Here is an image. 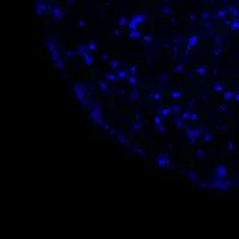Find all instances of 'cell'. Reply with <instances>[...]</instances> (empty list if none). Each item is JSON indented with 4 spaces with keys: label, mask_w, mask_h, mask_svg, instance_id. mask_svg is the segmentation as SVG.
Returning <instances> with one entry per match:
<instances>
[{
    "label": "cell",
    "mask_w": 239,
    "mask_h": 239,
    "mask_svg": "<svg viewBox=\"0 0 239 239\" xmlns=\"http://www.w3.org/2000/svg\"><path fill=\"white\" fill-rule=\"evenodd\" d=\"M82 56L85 58V62H86L87 65H91V64H92V58H91V56L89 55V54L83 52V54H82Z\"/></svg>",
    "instance_id": "7"
},
{
    "label": "cell",
    "mask_w": 239,
    "mask_h": 239,
    "mask_svg": "<svg viewBox=\"0 0 239 239\" xmlns=\"http://www.w3.org/2000/svg\"><path fill=\"white\" fill-rule=\"evenodd\" d=\"M228 148L231 149V151L233 149V142H229V143H228Z\"/></svg>",
    "instance_id": "23"
},
{
    "label": "cell",
    "mask_w": 239,
    "mask_h": 239,
    "mask_svg": "<svg viewBox=\"0 0 239 239\" xmlns=\"http://www.w3.org/2000/svg\"><path fill=\"white\" fill-rule=\"evenodd\" d=\"M143 21H145V15H142V14H141V15H136V16L132 17L131 20L128 21V24H127V25H128L130 30L132 31V30H137L138 25L142 24Z\"/></svg>",
    "instance_id": "1"
},
{
    "label": "cell",
    "mask_w": 239,
    "mask_h": 239,
    "mask_svg": "<svg viewBox=\"0 0 239 239\" xmlns=\"http://www.w3.org/2000/svg\"><path fill=\"white\" fill-rule=\"evenodd\" d=\"M233 96H234V95H233V92H231V91H225V92H224V100H225V101H231V100L233 99Z\"/></svg>",
    "instance_id": "8"
},
{
    "label": "cell",
    "mask_w": 239,
    "mask_h": 239,
    "mask_svg": "<svg viewBox=\"0 0 239 239\" xmlns=\"http://www.w3.org/2000/svg\"><path fill=\"white\" fill-rule=\"evenodd\" d=\"M215 176H217V178H222V179H224L227 177V169H225V167L223 165L217 166V168H215Z\"/></svg>",
    "instance_id": "2"
},
{
    "label": "cell",
    "mask_w": 239,
    "mask_h": 239,
    "mask_svg": "<svg viewBox=\"0 0 239 239\" xmlns=\"http://www.w3.org/2000/svg\"><path fill=\"white\" fill-rule=\"evenodd\" d=\"M198 42V39H197V36H190L189 37V40H188V49H192L196 44Z\"/></svg>",
    "instance_id": "5"
},
{
    "label": "cell",
    "mask_w": 239,
    "mask_h": 239,
    "mask_svg": "<svg viewBox=\"0 0 239 239\" xmlns=\"http://www.w3.org/2000/svg\"><path fill=\"white\" fill-rule=\"evenodd\" d=\"M207 1H211V0H207Z\"/></svg>",
    "instance_id": "28"
},
{
    "label": "cell",
    "mask_w": 239,
    "mask_h": 239,
    "mask_svg": "<svg viewBox=\"0 0 239 239\" xmlns=\"http://www.w3.org/2000/svg\"><path fill=\"white\" fill-rule=\"evenodd\" d=\"M117 76H118L120 79H123V77H125V72H123V71H121V72H117Z\"/></svg>",
    "instance_id": "19"
},
{
    "label": "cell",
    "mask_w": 239,
    "mask_h": 239,
    "mask_svg": "<svg viewBox=\"0 0 239 239\" xmlns=\"http://www.w3.org/2000/svg\"><path fill=\"white\" fill-rule=\"evenodd\" d=\"M107 79H108V80L111 79V81H116V80H115V76H113V75H107Z\"/></svg>",
    "instance_id": "20"
},
{
    "label": "cell",
    "mask_w": 239,
    "mask_h": 239,
    "mask_svg": "<svg viewBox=\"0 0 239 239\" xmlns=\"http://www.w3.org/2000/svg\"><path fill=\"white\" fill-rule=\"evenodd\" d=\"M128 83H131V85H133V86L136 85V80H135V77H133V76H131V77L128 79Z\"/></svg>",
    "instance_id": "15"
},
{
    "label": "cell",
    "mask_w": 239,
    "mask_h": 239,
    "mask_svg": "<svg viewBox=\"0 0 239 239\" xmlns=\"http://www.w3.org/2000/svg\"><path fill=\"white\" fill-rule=\"evenodd\" d=\"M211 140H212V136L211 135H206L204 136V142H209Z\"/></svg>",
    "instance_id": "17"
},
{
    "label": "cell",
    "mask_w": 239,
    "mask_h": 239,
    "mask_svg": "<svg viewBox=\"0 0 239 239\" xmlns=\"http://www.w3.org/2000/svg\"><path fill=\"white\" fill-rule=\"evenodd\" d=\"M96 49V44L95 42H91V44H89L87 46H86V50L90 52V51H93V50Z\"/></svg>",
    "instance_id": "10"
},
{
    "label": "cell",
    "mask_w": 239,
    "mask_h": 239,
    "mask_svg": "<svg viewBox=\"0 0 239 239\" xmlns=\"http://www.w3.org/2000/svg\"><path fill=\"white\" fill-rule=\"evenodd\" d=\"M197 72H198V74H200V75H204V74H206V70H204V67H198Z\"/></svg>",
    "instance_id": "14"
},
{
    "label": "cell",
    "mask_w": 239,
    "mask_h": 239,
    "mask_svg": "<svg viewBox=\"0 0 239 239\" xmlns=\"http://www.w3.org/2000/svg\"><path fill=\"white\" fill-rule=\"evenodd\" d=\"M51 14L54 15V17H55L56 20H60V19H61V15H62V11H61V9L58 8V6H52Z\"/></svg>",
    "instance_id": "4"
},
{
    "label": "cell",
    "mask_w": 239,
    "mask_h": 239,
    "mask_svg": "<svg viewBox=\"0 0 239 239\" xmlns=\"http://www.w3.org/2000/svg\"><path fill=\"white\" fill-rule=\"evenodd\" d=\"M155 120H156V123H157V125H161V122H162V121H161V118H159V117H156V118H155Z\"/></svg>",
    "instance_id": "21"
},
{
    "label": "cell",
    "mask_w": 239,
    "mask_h": 239,
    "mask_svg": "<svg viewBox=\"0 0 239 239\" xmlns=\"http://www.w3.org/2000/svg\"><path fill=\"white\" fill-rule=\"evenodd\" d=\"M231 27H232V30L239 29V20H234L233 23H231Z\"/></svg>",
    "instance_id": "9"
},
{
    "label": "cell",
    "mask_w": 239,
    "mask_h": 239,
    "mask_svg": "<svg viewBox=\"0 0 239 239\" xmlns=\"http://www.w3.org/2000/svg\"><path fill=\"white\" fill-rule=\"evenodd\" d=\"M190 118H192V121H196V120H197V115H192Z\"/></svg>",
    "instance_id": "24"
},
{
    "label": "cell",
    "mask_w": 239,
    "mask_h": 239,
    "mask_svg": "<svg viewBox=\"0 0 239 239\" xmlns=\"http://www.w3.org/2000/svg\"><path fill=\"white\" fill-rule=\"evenodd\" d=\"M227 13H228V9H227V10H221V11L218 13V16H219V17H224Z\"/></svg>",
    "instance_id": "13"
},
{
    "label": "cell",
    "mask_w": 239,
    "mask_h": 239,
    "mask_svg": "<svg viewBox=\"0 0 239 239\" xmlns=\"http://www.w3.org/2000/svg\"><path fill=\"white\" fill-rule=\"evenodd\" d=\"M172 96H173V97H181V92H178V91H173V92H172Z\"/></svg>",
    "instance_id": "16"
},
{
    "label": "cell",
    "mask_w": 239,
    "mask_h": 239,
    "mask_svg": "<svg viewBox=\"0 0 239 239\" xmlns=\"http://www.w3.org/2000/svg\"><path fill=\"white\" fill-rule=\"evenodd\" d=\"M234 16L239 19V11H235V13H234Z\"/></svg>",
    "instance_id": "26"
},
{
    "label": "cell",
    "mask_w": 239,
    "mask_h": 239,
    "mask_svg": "<svg viewBox=\"0 0 239 239\" xmlns=\"http://www.w3.org/2000/svg\"><path fill=\"white\" fill-rule=\"evenodd\" d=\"M159 113H161L162 116H166V115H168V113H171V110H169V108H163Z\"/></svg>",
    "instance_id": "12"
},
{
    "label": "cell",
    "mask_w": 239,
    "mask_h": 239,
    "mask_svg": "<svg viewBox=\"0 0 239 239\" xmlns=\"http://www.w3.org/2000/svg\"><path fill=\"white\" fill-rule=\"evenodd\" d=\"M140 36H141V33L138 30H132L131 33H130V37H131V39H137V37H140Z\"/></svg>",
    "instance_id": "6"
},
{
    "label": "cell",
    "mask_w": 239,
    "mask_h": 239,
    "mask_svg": "<svg viewBox=\"0 0 239 239\" xmlns=\"http://www.w3.org/2000/svg\"><path fill=\"white\" fill-rule=\"evenodd\" d=\"M168 162H169V159L166 155H162V156H159L157 158V163L159 167H166V163H168Z\"/></svg>",
    "instance_id": "3"
},
{
    "label": "cell",
    "mask_w": 239,
    "mask_h": 239,
    "mask_svg": "<svg viewBox=\"0 0 239 239\" xmlns=\"http://www.w3.org/2000/svg\"><path fill=\"white\" fill-rule=\"evenodd\" d=\"M197 156H199V157H203V156H204V152H202V151L199 152V151H198V152H197Z\"/></svg>",
    "instance_id": "22"
},
{
    "label": "cell",
    "mask_w": 239,
    "mask_h": 239,
    "mask_svg": "<svg viewBox=\"0 0 239 239\" xmlns=\"http://www.w3.org/2000/svg\"><path fill=\"white\" fill-rule=\"evenodd\" d=\"M118 24H120V25H125V24H126V19H125V17H121V20L118 21Z\"/></svg>",
    "instance_id": "18"
},
{
    "label": "cell",
    "mask_w": 239,
    "mask_h": 239,
    "mask_svg": "<svg viewBox=\"0 0 239 239\" xmlns=\"http://www.w3.org/2000/svg\"><path fill=\"white\" fill-rule=\"evenodd\" d=\"M79 25H81V26H83V25H85V23H83V21H80V23H79Z\"/></svg>",
    "instance_id": "27"
},
{
    "label": "cell",
    "mask_w": 239,
    "mask_h": 239,
    "mask_svg": "<svg viewBox=\"0 0 239 239\" xmlns=\"http://www.w3.org/2000/svg\"><path fill=\"white\" fill-rule=\"evenodd\" d=\"M213 89H214L215 92H221V91L223 90V86H222V85H219V83H214Z\"/></svg>",
    "instance_id": "11"
},
{
    "label": "cell",
    "mask_w": 239,
    "mask_h": 239,
    "mask_svg": "<svg viewBox=\"0 0 239 239\" xmlns=\"http://www.w3.org/2000/svg\"><path fill=\"white\" fill-rule=\"evenodd\" d=\"M233 97H234V99L237 100V101H239V93H235V95H234Z\"/></svg>",
    "instance_id": "25"
}]
</instances>
